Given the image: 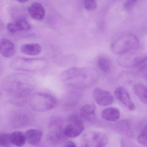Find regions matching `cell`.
Segmentation results:
<instances>
[{"mask_svg": "<svg viewBox=\"0 0 147 147\" xmlns=\"http://www.w3.org/2000/svg\"><path fill=\"white\" fill-rule=\"evenodd\" d=\"M139 40L135 35H124L118 38L112 45L111 50L116 55H123L137 49Z\"/></svg>", "mask_w": 147, "mask_h": 147, "instance_id": "obj_5", "label": "cell"}, {"mask_svg": "<svg viewBox=\"0 0 147 147\" xmlns=\"http://www.w3.org/2000/svg\"><path fill=\"white\" fill-rule=\"evenodd\" d=\"M28 12L32 19L38 21L42 20L45 17V12L44 8L38 2L32 3L28 7Z\"/></svg>", "mask_w": 147, "mask_h": 147, "instance_id": "obj_16", "label": "cell"}, {"mask_svg": "<svg viewBox=\"0 0 147 147\" xmlns=\"http://www.w3.org/2000/svg\"><path fill=\"white\" fill-rule=\"evenodd\" d=\"M12 145L11 142L10 134L0 133V146L7 147Z\"/></svg>", "mask_w": 147, "mask_h": 147, "instance_id": "obj_24", "label": "cell"}, {"mask_svg": "<svg viewBox=\"0 0 147 147\" xmlns=\"http://www.w3.org/2000/svg\"><path fill=\"white\" fill-rule=\"evenodd\" d=\"M130 1H134V2H136L137 1V0H130Z\"/></svg>", "mask_w": 147, "mask_h": 147, "instance_id": "obj_30", "label": "cell"}, {"mask_svg": "<svg viewBox=\"0 0 147 147\" xmlns=\"http://www.w3.org/2000/svg\"><path fill=\"white\" fill-rule=\"evenodd\" d=\"M48 65V61L45 59L18 58L11 62L10 67L17 71L36 72L45 69Z\"/></svg>", "mask_w": 147, "mask_h": 147, "instance_id": "obj_3", "label": "cell"}, {"mask_svg": "<svg viewBox=\"0 0 147 147\" xmlns=\"http://www.w3.org/2000/svg\"><path fill=\"white\" fill-rule=\"evenodd\" d=\"M113 129L119 134L127 136H133L134 135L132 125L129 120L123 119L113 125Z\"/></svg>", "mask_w": 147, "mask_h": 147, "instance_id": "obj_12", "label": "cell"}, {"mask_svg": "<svg viewBox=\"0 0 147 147\" xmlns=\"http://www.w3.org/2000/svg\"><path fill=\"white\" fill-rule=\"evenodd\" d=\"M29 117L26 113H18L11 119V123L14 128H20L24 126L29 122Z\"/></svg>", "mask_w": 147, "mask_h": 147, "instance_id": "obj_21", "label": "cell"}, {"mask_svg": "<svg viewBox=\"0 0 147 147\" xmlns=\"http://www.w3.org/2000/svg\"><path fill=\"white\" fill-rule=\"evenodd\" d=\"M20 49L21 52L25 55L35 56L39 55L41 53L42 48L38 44H26L21 46Z\"/></svg>", "mask_w": 147, "mask_h": 147, "instance_id": "obj_19", "label": "cell"}, {"mask_svg": "<svg viewBox=\"0 0 147 147\" xmlns=\"http://www.w3.org/2000/svg\"><path fill=\"white\" fill-rule=\"evenodd\" d=\"M138 143L143 146H147V126H145L142 131L140 135L137 138Z\"/></svg>", "mask_w": 147, "mask_h": 147, "instance_id": "obj_25", "label": "cell"}, {"mask_svg": "<svg viewBox=\"0 0 147 147\" xmlns=\"http://www.w3.org/2000/svg\"><path fill=\"white\" fill-rule=\"evenodd\" d=\"M30 28V25L24 18L18 19L16 22L9 23L7 25V30L12 33L22 31H28Z\"/></svg>", "mask_w": 147, "mask_h": 147, "instance_id": "obj_15", "label": "cell"}, {"mask_svg": "<svg viewBox=\"0 0 147 147\" xmlns=\"http://www.w3.org/2000/svg\"><path fill=\"white\" fill-rule=\"evenodd\" d=\"M3 25H4L3 23H2V21L0 20V29H1V28H3Z\"/></svg>", "mask_w": 147, "mask_h": 147, "instance_id": "obj_29", "label": "cell"}, {"mask_svg": "<svg viewBox=\"0 0 147 147\" xmlns=\"http://www.w3.org/2000/svg\"><path fill=\"white\" fill-rule=\"evenodd\" d=\"M24 134L26 142L31 145H37L40 143L43 137L42 131L38 129H29Z\"/></svg>", "mask_w": 147, "mask_h": 147, "instance_id": "obj_17", "label": "cell"}, {"mask_svg": "<svg viewBox=\"0 0 147 147\" xmlns=\"http://www.w3.org/2000/svg\"><path fill=\"white\" fill-rule=\"evenodd\" d=\"M80 116L82 120L88 123H93L96 119V108L93 104H87L80 111Z\"/></svg>", "mask_w": 147, "mask_h": 147, "instance_id": "obj_13", "label": "cell"}, {"mask_svg": "<svg viewBox=\"0 0 147 147\" xmlns=\"http://www.w3.org/2000/svg\"><path fill=\"white\" fill-rule=\"evenodd\" d=\"M84 6L88 11H92L96 9L97 4L95 0H84Z\"/></svg>", "mask_w": 147, "mask_h": 147, "instance_id": "obj_26", "label": "cell"}, {"mask_svg": "<svg viewBox=\"0 0 147 147\" xmlns=\"http://www.w3.org/2000/svg\"><path fill=\"white\" fill-rule=\"evenodd\" d=\"M62 123L59 119H54L50 123V131L48 140L54 144H61L65 142L66 137L63 133Z\"/></svg>", "mask_w": 147, "mask_h": 147, "instance_id": "obj_7", "label": "cell"}, {"mask_svg": "<svg viewBox=\"0 0 147 147\" xmlns=\"http://www.w3.org/2000/svg\"><path fill=\"white\" fill-rule=\"evenodd\" d=\"M101 116L105 120L114 122L119 119L120 113L119 111L115 107H108L102 111Z\"/></svg>", "mask_w": 147, "mask_h": 147, "instance_id": "obj_18", "label": "cell"}, {"mask_svg": "<svg viewBox=\"0 0 147 147\" xmlns=\"http://www.w3.org/2000/svg\"><path fill=\"white\" fill-rule=\"evenodd\" d=\"M132 91L142 103L147 105V90L145 85L142 83H136L132 87Z\"/></svg>", "mask_w": 147, "mask_h": 147, "instance_id": "obj_20", "label": "cell"}, {"mask_svg": "<svg viewBox=\"0 0 147 147\" xmlns=\"http://www.w3.org/2000/svg\"><path fill=\"white\" fill-rule=\"evenodd\" d=\"M16 52L15 45L12 41L6 38L0 39V53L4 57H12Z\"/></svg>", "mask_w": 147, "mask_h": 147, "instance_id": "obj_14", "label": "cell"}, {"mask_svg": "<svg viewBox=\"0 0 147 147\" xmlns=\"http://www.w3.org/2000/svg\"><path fill=\"white\" fill-rule=\"evenodd\" d=\"M108 136L105 132L90 131L83 135L81 145L86 147H103L108 143Z\"/></svg>", "mask_w": 147, "mask_h": 147, "instance_id": "obj_6", "label": "cell"}, {"mask_svg": "<svg viewBox=\"0 0 147 147\" xmlns=\"http://www.w3.org/2000/svg\"><path fill=\"white\" fill-rule=\"evenodd\" d=\"M118 60V64L124 67H136L145 56H136L135 54H123Z\"/></svg>", "mask_w": 147, "mask_h": 147, "instance_id": "obj_11", "label": "cell"}, {"mask_svg": "<svg viewBox=\"0 0 147 147\" xmlns=\"http://www.w3.org/2000/svg\"><path fill=\"white\" fill-rule=\"evenodd\" d=\"M11 142L17 147H22L26 143L24 133L21 131H16L10 134Z\"/></svg>", "mask_w": 147, "mask_h": 147, "instance_id": "obj_22", "label": "cell"}, {"mask_svg": "<svg viewBox=\"0 0 147 147\" xmlns=\"http://www.w3.org/2000/svg\"><path fill=\"white\" fill-rule=\"evenodd\" d=\"M3 86L5 91L12 96V103L22 105L26 103L27 97L35 88V81L26 75L14 74L5 79Z\"/></svg>", "mask_w": 147, "mask_h": 147, "instance_id": "obj_1", "label": "cell"}, {"mask_svg": "<svg viewBox=\"0 0 147 147\" xmlns=\"http://www.w3.org/2000/svg\"><path fill=\"white\" fill-rule=\"evenodd\" d=\"M93 96L95 102L101 106L110 105L114 101L113 96L110 92L99 88L94 90Z\"/></svg>", "mask_w": 147, "mask_h": 147, "instance_id": "obj_9", "label": "cell"}, {"mask_svg": "<svg viewBox=\"0 0 147 147\" xmlns=\"http://www.w3.org/2000/svg\"><path fill=\"white\" fill-rule=\"evenodd\" d=\"M61 80L69 86L77 89H85L94 85L98 79L97 70L91 67H72L63 71Z\"/></svg>", "mask_w": 147, "mask_h": 147, "instance_id": "obj_2", "label": "cell"}, {"mask_svg": "<svg viewBox=\"0 0 147 147\" xmlns=\"http://www.w3.org/2000/svg\"><path fill=\"white\" fill-rule=\"evenodd\" d=\"M16 1L20 3H25L29 1V0H16Z\"/></svg>", "mask_w": 147, "mask_h": 147, "instance_id": "obj_28", "label": "cell"}, {"mask_svg": "<svg viewBox=\"0 0 147 147\" xmlns=\"http://www.w3.org/2000/svg\"><path fill=\"white\" fill-rule=\"evenodd\" d=\"M64 147H76V144L72 141H67L65 143Z\"/></svg>", "mask_w": 147, "mask_h": 147, "instance_id": "obj_27", "label": "cell"}, {"mask_svg": "<svg viewBox=\"0 0 147 147\" xmlns=\"http://www.w3.org/2000/svg\"><path fill=\"white\" fill-rule=\"evenodd\" d=\"M97 66L100 70L106 74L110 73L111 69V63L107 57H101L99 58L97 61Z\"/></svg>", "mask_w": 147, "mask_h": 147, "instance_id": "obj_23", "label": "cell"}, {"mask_svg": "<svg viewBox=\"0 0 147 147\" xmlns=\"http://www.w3.org/2000/svg\"><path fill=\"white\" fill-rule=\"evenodd\" d=\"M55 97L47 93L39 92L33 94L30 99L31 108L38 112H44L53 109L56 105Z\"/></svg>", "mask_w": 147, "mask_h": 147, "instance_id": "obj_4", "label": "cell"}, {"mask_svg": "<svg viewBox=\"0 0 147 147\" xmlns=\"http://www.w3.org/2000/svg\"><path fill=\"white\" fill-rule=\"evenodd\" d=\"M115 98L126 107L129 111H133L136 106L131 100L128 92L122 87H119L114 91Z\"/></svg>", "mask_w": 147, "mask_h": 147, "instance_id": "obj_10", "label": "cell"}, {"mask_svg": "<svg viewBox=\"0 0 147 147\" xmlns=\"http://www.w3.org/2000/svg\"><path fill=\"white\" fill-rule=\"evenodd\" d=\"M70 120V123L63 129V133L66 137L74 138L83 132L85 128L84 123L81 119L75 116L72 117Z\"/></svg>", "mask_w": 147, "mask_h": 147, "instance_id": "obj_8", "label": "cell"}]
</instances>
